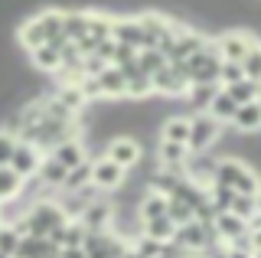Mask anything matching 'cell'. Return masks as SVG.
<instances>
[{
    "label": "cell",
    "instance_id": "obj_1",
    "mask_svg": "<svg viewBox=\"0 0 261 258\" xmlns=\"http://www.w3.org/2000/svg\"><path fill=\"white\" fill-rule=\"evenodd\" d=\"M20 46L23 49H36V46H46L53 43L56 49H62L69 39L62 36V10H39L36 17L23 20L20 27Z\"/></svg>",
    "mask_w": 261,
    "mask_h": 258
},
{
    "label": "cell",
    "instance_id": "obj_2",
    "mask_svg": "<svg viewBox=\"0 0 261 258\" xmlns=\"http://www.w3.org/2000/svg\"><path fill=\"white\" fill-rule=\"evenodd\" d=\"M212 183H222V187L242 193V196H258L261 193V176L248 164H242L239 157H219L216 170H212Z\"/></svg>",
    "mask_w": 261,
    "mask_h": 258
},
{
    "label": "cell",
    "instance_id": "obj_3",
    "mask_svg": "<svg viewBox=\"0 0 261 258\" xmlns=\"http://www.w3.org/2000/svg\"><path fill=\"white\" fill-rule=\"evenodd\" d=\"M219 66H222V59L216 53V39H209L199 53H193L183 62L186 75H190V85H219Z\"/></svg>",
    "mask_w": 261,
    "mask_h": 258
},
{
    "label": "cell",
    "instance_id": "obj_4",
    "mask_svg": "<svg viewBox=\"0 0 261 258\" xmlns=\"http://www.w3.org/2000/svg\"><path fill=\"white\" fill-rule=\"evenodd\" d=\"M219 138H222V124L212 115L199 111L190 118V141H186L190 154H206V150H212V144H219Z\"/></svg>",
    "mask_w": 261,
    "mask_h": 258
},
{
    "label": "cell",
    "instance_id": "obj_5",
    "mask_svg": "<svg viewBox=\"0 0 261 258\" xmlns=\"http://www.w3.org/2000/svg\"><path fill=\"white\" fill-rule=\"evenodd\" d=\"M150 82H153V92L157 95H170V98L190 92V75H186L183 62H167L160 72L150 75Z\"/></svg>",
    "mask_w": 261,
    "mask_h": 258
},
{
    "label": "cell",
    "instance_id": "obj_6",
    "mask_svg": "<svg viewBox=\"0 0 261 258\" xmlns=\"http://www.w3.org/2000/svg\"><path fill=\"white\" fill-rule=\"evenodd\" d=\"M127 183V170L118 167L108 157H95L92 160V187H98L101 193H118Z\"/></svg>",
    "mask_w": 261,
    "mask_h": 258
},
{
    "label": "cell",
    "instance_id": "obj_7",
    "mask_svg": "<svg viewBox=\"0 0 261 258\" xmlns=\"http://www.w3.org/2000/svg\"><path fill=\"white\" fill-rule=\"evenodd\" d=\"M255 43L258 39L251 33H245V30H228V33H222L216 39V53H219L222 62H242Z\"/></svg>",
    "mask_w": 261,
    "mask_h": 258
},
{
    "label": "cell",
    "instance_id": "obj_8",
    "mask_svg": "<svg viewBox=\"0 0 261 258\" xmlns=\"http://www.w3.org/2000/svg\"><path fill=\"white\" fill-rule=\"evenodd\" d=\"M105 157L114 160L118 167H124V170H134L144 160V147H141V141H134V138H111L105 144Z\"/></svg>",
    "mask_w": 261,
    "mask_h": 258
},
{
    "label": "cell",
    "instance_id": "obj_9",
    "mask_svg": "<svg viewBox=\"0 0 261 258\" xmlns=\"http://www.w3.org/2000/svg\"><path fill=\"white\" fill-rule=\"evenodd\" d=\"M79 222L85 225L88 232H105L114 225V203H108V199H92L85 209L79 213Z\"/></svg>",
    "mask_w": 261,
    "mask_h": 258
},
{
    "label": "cell",
    "instance_id": "obj_10",
    "mask_svg": "<svg viewBox=\"0 0 261 258\" xmlns=\"http://www.w3.org/2000/svg\"><path fill=\"white\" fill-rule=\"evenodd\" d=\"M43 157H46V154H43L39 147H33L30 141H20V138H16L10 167L23 176V180H33V176H36V170H39V164H43Z\"/></svg>",
    "mask_w": 261,
    "mask_h": 258
},
{
    "label": "cell",
    "instance_id": "obj_11",
    "mask_svg": "<svg viewBox=\"0 0 261 258\" xmlns=\"http://www.w3.org/2000/svg\"><path fill=\"white\" fill-rule=\"evenodd\" d=\"M111 39L121 46H130V49H144L147 39H144V30H141V20L137 17H121L111 23Z\"/></svg>",
    "mask_w": 261,
    "mask_h": 258
},
{
    "label": "cell",
    "instance_id": "obj_12",
    "mask_svg": "<svg viewBox=\"0 0 261 258\" xmlns=\"http://www.w3.org/2000/svg\"><path fill=\"white\" fill-rule=\"evenodd\" d=\"M206 43H209V39L202 36V33H196V30H186V27H179L173 49L167 53V62H186V59H190L193 53H199V49H202Z\"/></svg>",
    "mask_w": 261,
    "mask_h": 258
},
{
    "label": "cell",
    "instance_id": "obj_13",
    "mask_svg": "<svg viewBox=\"0 0 261 258\" xmlns=\"http://www.w3.org/2000/svg\"><path fill=\"white\" fill-rule=\"evenodd\" d=\"M49 157H56V160H59V164L65 167V170H72V167H79V164H85V160H92V157H88V147H85V141H82V138H69V141L56 144V147L49 150Z\"/></svg>",
    "mask_w": 261,
    "mask_h": 258
},
{
    "label": "cell",
    "instance_id": "obj_14",
    "mask_svg": "<svg viewBox=\"0 0 261 258\" xmlns=\"http://www.w3.org/2000/svg\"><path fill=\"white\" fill-rule=\"evenodd\" d=\"M95 79H98V88H101V98L114 101V98H124L127 95V79L118 66H105Z\"/></svg>",
    "mask_w": 261,
    "mask_h": 258
},
{
    "label": "cell",
    "instance_id": "obj_15",
    "mask_svg": "<svg viewBox=\"0 0 261 258\" xmlns=\"http://www.w3.org/2000/svg\"><path fill=\"white\" fill-rule=\"evenodd\" d=\"M212 229H216V236H219V242L222 245H228V242H235L239 236H245L248 232V222L245 219H239L235 213H216V219H212Z\"/></svg>",
    "mask_w": 261,
    "mask_h": 258
},
{
    "label": "cell",
    "instance_id": "obj_16",
    "mask_svg": "<svg viewBox=\"0 0 261 258\" xmlns=\"http://www.w3.org/2000/svg\"><path fill=\"white\" fill-rule=\"evenodd\" d=\"M232 127L239 134H258L261 131V98L248 101V105H239V108H235V118H232Z\"/></svg>",
    "mask_w": 261,
    "mask_h": 258
},
{
    "label": "cell",
    "instance_id": "obj_17",
    "mask_svg": "<svg viewBox=\"0 0 261 258\" xmlns=\"http://www.w3.org/2000/svg\"><path fill=\"white\" fill-rule=\"evenodd\" d=\"M65 173H69V170H65V167L59 164V160L46 154V157H43V164H39V170H36V180L43 183L46 190L59 193V190H62V183H65Z\"/></svg>",
    "mask_w": 261,
    "mask_h": 258
},
{
    "label": "cell",
    "instance_id": "obj_18",
    "mask_svg": "<svg viewBox=\"0 0 261 258\" xmlns=\"http://www.w3.org/2000/svg\"><path fill=\"white\" fill-rule=\"evenodd\" d=\"M56 252H59V248H56L46 236H23L13 258H46V255H56Z\"/></svg>",
    "mask_w": 261,
    "mask_h": 258
},
{
    "label": "cell",
    "instance_id": "obj_19",
    "mask_svg": "<svg viewBox=\"0 0 261 258\" xmlns=\"http://www.w3.org/2000/svg\"><path fill=\"white\" fill-rule=\"evenodd\" d=\"M30 59H33V66H36L39 72H46V75H56V72L62 69V53L56 49L53 43H46V46H36V49H30Z\"/></svg>",
    "mask_w": 261,
    "mask_h": 258
},
{
    "label": "cell",
    "instance_id": "obj_20",
    "mask_svg": "<svg viewBox=\"0 0 261 258\" xmlns=\"http://www.w3.org/2000/svg\"><path fill=\"white\" fill-rule=\"evenodd\" d=\"M167 203H170V199L163 196V193L147 190L144 196L137 199V219L147 222V219H160V216H167Z\"/></svg>",
    "mask_w": 261,
    "mask_h": 258
},
{
    "label": "cell",
    "instance_id": "obj_21",
    "mask_svg": "<svg viewBox=\"0 0 261 258\" xmlns=\"http://www.w3.org/2000/svg\"><path fill=\"white\" fill-rule=\"evenodd\" d=\"M186 160H190V147L186 144H173V141L157 144V164L160 167H186Z\"/></svg>",
    "mask_w": 261,
    "mask_h": 258
},
{
    "label": "cell",
    "instance_id": "obj_22",
    "mask_svg": "<svg viewBox=\"0 0 261 258\" xmlns=\"http://www.w3.org/2000/svg\"><path fill=\"white\" fill-rule=\"evenodd\" d=\"M88 33V10H65L62 13V36L69 43H79Z\"/></svg>",
    "mask_w": 261,
    "mask_h": 258
},
{
    "label": "cell",
    "instance_id": "obj_23",
    "mask_svg": "<svg viewBox=\"0 0 261 258\" xmlns=\"http://www.w3.org/2000/svg\"><path fill=\"white\" fill-rule=\"evenodd\" d=\"M23 190H27V180L13 167H0V203H13Z\"/></svg>",
    "mask_w": 261,
    "mask_h": 258
},
{
    "label": "cell",
    "instance_id": "obj_24",
    "mask_svg": "<svg viewBox=\"0 0 261 258\" xmlns=\"http://www.w3.org/2000/svg\"><path fill=\"white\" fill-rule=\"evenodd\" d=\"M235 108H239V105L232 101V95H228L225 88H219V92H216V98L209 101V111H206V115H212V118L219 121V124H232Z\"/></svg>",
    "mask_w": 261,
    "mask_h": 258
},
{
    "label": "cell",
    "instance_id": "obj_25",
    "mask_svg": "<svg viewBox=\"0 0 261 258\" xmlns=\"http://www.w3.org/2000/svg\"><path fill=\"white\" fill-rule=\"evenodd\" d=\"M173 232H176V225L170 222L167 216H160V219H147V222H141V236L153 239V242H173Z\"/></svg>",
    "mask_w": 261,
    "mask_h": 258
},
{
    "label": "cell",
    "instance_id": "obj_26",
    "mask_svg": "<svg viewBox=\"0 0 261 258\" xmlns=\"http://www.w3.org/2000/svg\"><path fill=\"white\" fill-rule=\"evenodd\" d=\"M160 141L186 144V141H190V118H167L160 124Z\"/></svg>",
    "mask_w": 261,
    "mask_h": 258
},
{
    "label": "cell",
    "instance_id": "obj_27",
    "mask_svg": "<svg viewBox=\"0 0 261 258\" xmlns=\"http://www.w3.org/2000/svg\"><path fill=\"white\" fill-rule=\"evenodd\" d=\"M88 183H92V160H85V164L72 167V170L65 173V183H62L59 193H79L82 187H88Z\"/></svg>",
    "mask_w": 261,
    "mask_h": 258
},
{
    "label": "cell",
    "instance_id": "obj_28",
    "mask_svg": "<svg viewBox=\"0 0 261 258\" xmlns=\"http://www.w3.org/2000/svg\"><path fill=\"white\" fill-rule=\"evenodd\" d=\"M111 23H114V17H108V13L88 10V33H85V36H92L95 43H101V39H111Z\"/></svg>",
    "mask_w": 261,
    "mask_h": 258
},
{
    "label": "cell",
    "instance_id": "obj_29",
    "mask_svg": "<svg viewBox=\"0 0 261 258\" xmlns=\"http://www.w3.org/2000/svg\"><path fill=\"white\" fill-rule=\"evenodd\" d=\"M219 88H222V85H190V92H186V101H190L196 111H209V101L216 98Z\"/></svg>",
    "mask_w": 261,
    "mask_h": 258
},
{
    "label": "cell",
    "instance_id": "obj_30",
    "mask_svg": "<svg viewBox=\"0 0 261 258\" xmlns=\"http://www.w3.org/2000/svg\"><path fill=\"white\" fill-rule=\"evenodd\" d=\"M225 92L232 95L235 105H248V101L261 98V95H258V82H251V79H242V82H235V85H225Z\"/></svg>",
    "mask_w": 261,
    "mask_h": 258
},
{
    "label": "cell",
    "instance_id": "obj_31",
    "mask_svg": "<svg viewBox=\"0 0 261 258\" xmlns=\"http://www.w3.org/2000/svg\"><path fill=\"white\" fill-rule=\"evenodd\" d=\"M137 66H141V72L153 75V72H160L163 66H167V56H163L160 49H137Z\"/></svg>",
    "mask_w": 261,
    "mask_h": 258
},
{
    "label": "cell",
    "instance_id": "obj_32",
    "mask_svg": "<svg viewBox=\"0 0 261 258\" xmlns=\"http://www.w3.org/2000/svg\"><path fill=\"white\" fill-rule=\"evenodd\" d=\"M20 229H16L13 222H0V252H7V255H16V245H20Z\"/></svg>",
    "mask_w": 261,
    "mask_h": 258
},
{
    "label": "cell",
    "instance_id": "obj_33",
    "mask_svg": "<svg viewBox=\"0 0 261 258\" xmlns=\"http://www.w3.org/2000/svg\"><path fill=\"white\" fill-rule=\"evenodd\" d=\"M242 72H245V79H251V82H261V43H255L248 49V56L242 59Z\"/></svg>",
    "mask_w": 261,
    "mask_h": 258
},
{
    "label": "cell",
    "instance_id": "obj_34",
    "mask_svg": "<svg viewBox=\"0 0 261 258\" xmlns=\"http://www.w3.org/2000/svg\"><path fill=\"white\" fill-rule=\"evenodd\" d=\"M228 213H235L239 219L251 222V216H255V196H242V193H235L232 203H228Z\"/></svg>",
    "mask_w": 261,
    "mask_h": 258
},
{
    "label": "cell",
    "instance_id": "obj_35",
    "mask_svg": "<svg viewBox=\"0 0 261 258\" xmlns=\"http://www.w3.org/2000/svg\"><path fill=\"white\" fill-rule=\"evenodd\" d=\"M167 219L173 225H186L193 219V206H186L183 199H170V203H167Z\"/></svg>",
    "mask_w": 261,
    "mask_h": 258
},
{
    "label": "cell",
    "instance_id": "obj_36",
    "mask_svg": "<svg viewBox=\"0 0 261 258\" xmlns=\"http://www.w3.org/2000/svg\"><path fill=\"white\" fill-rule=\"evenodd\" d=\"M245 79V72H242V62H222L219 66V85H235V82H242Z\"/></svg>",
    "mask_w": 261,
    "mask_h": 258
},
{
    "label": "cell",
    "instance_id": "obj_37",
    "mask_svg": "<svg viewBox=\"0 0 261 258\" xmlns=\"http://www.w3.org/2000/svg\"><path fill=\"white\" fill-rule=\"evenodd\" d=\"M13 147H16V134H10V131H0V167H10Z\"/></svg>",
    "mask_w": 261,
    "mask_h": 258
},
{
    "label": "cell",
    "instance_id": "obj_38",
    "mask_svg": "<svg viewBox=\"0 0 261 258\" xmlns=\"http://www.w3.org/2000/svg\"><path fill=\"white\" fill-rule=\"evenodd\" d=\"M248 248H251V255L261 252V229H248Z\"/></svg>",
    "mask_w": 261,
    "mask_h": 258
},
{
    "label": "cell",
    "instance_id": "obj_39",
    "mask_svg": "<svg viewBox=\"0 0 261 258\" xmlns=\"http://www.w3.org/2000/svg\"><path fill=\"white\" fill-rule=\"evenodd\" d=\"M248 229H261V193H258V196H255V216H251Z\"/></svg>",
    "mask_w": 261,
    "mask_h": 258
},
{
    "label": "cell",
    "instance_id": "obj_40",
    "mask_svg": "<svg viewBox=\"0 0 261 258\" xmlns=\"http://www.w3.org/2000/svg\"><path fill=\"white\" fill-rule=\"evenodd\" d=\"M59 258H88V255H85V248L79 245V248H59Z\"/></svg>",
    "mask_w": 261,
    "mask_h": 258
},
{
    "label": "cell",
    "instance_id": "obj_41",
    "mask_svg": "<svg viewBox=\"0 0 261 258\" xmlns=\"http://www.w3.org/2000/svg\"><path fill=\"white\" fill-rule=\"evenodd\" d=\"M225 258H251V252H245V248H228L225 245Z\"/></svg>",
    "mask_w": 261,
    "mask_h": 258
},
{
    "label": "cell",
    "instance_id": "obj_42",
    "mask_svg": "<svg viewBox=\"0 0 261 258\" xmlns=\"http://www.w3.org/2000/svg\"><path fill=\"white\" fill-rule=\"evenodd\" d=\"M121 258H144V255H141V252H134V248H130V245H127V252H124V255H121Z\"/></svg>",
    "mask_w": 261,
    "mask_h": 258
},
{
    "label": "cell",
    "instance_id": "obj_43",
    "mask_svg": "<svg viewBox=\"0 0 261 258\" xmlns=\"http://www.w3.org/2000/svg\"><path fill=\"white\" fill-rule=\"evenodd\" d=\"M0 258H10V255H7V252H0Z\"/></svg>",
    "mask_w": 261,
    "mask_h": 258
},
{
    "label": "cell",
    "instance_id": "obj_44",
    "mask_svg": "<svg viewBox=\"0 0 261 258\" xmlns=\"http://www.w3.org/2000/svg\"><path fill=\"white\" fill-rule=\"evenodd\" d=\"M46 258H59V252H56V255H46Z\"/></svg>",
    "mask_w": 261,
    "mask_h": 258
}]
</instances>
